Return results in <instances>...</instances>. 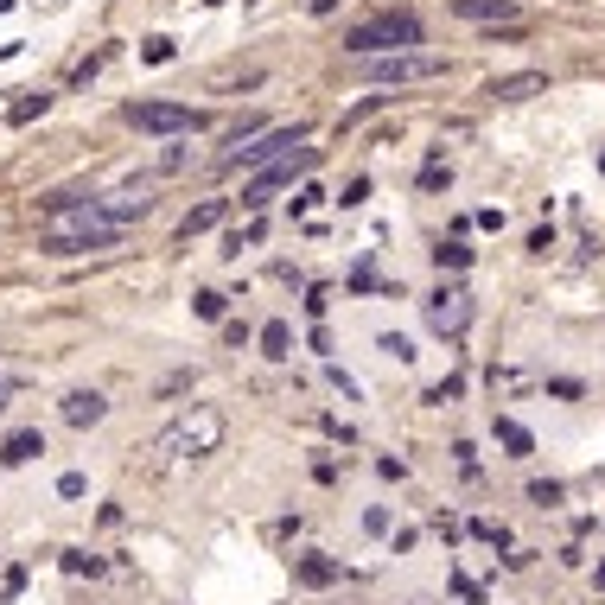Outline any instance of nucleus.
Listing matches in <instances>:
<instances>
[{"instance_id":"nucleus-9","label":"nucleus","mask_w":605,"mask_h":605,"mask_svg":"<svg viewBox=\"0 0 605 605\" xmlns=\"http://www.w3.org/2000/svg\"><path fill=\"white\" fill-rule=\"evenodd\" d=\"M102 414H109V402H102L96 389H71V395H64V421H71V427H96Z\"/></svg>"},{"instance_id":"nucleus-16","label":"nucleus","mask_w":605,"mask_h":605,"mask_svg":"<svg viewBox=\"0 0 605 605\" xmlns=\"http://www.w3.org/2000/svg\"><path fill=\"white\" fill-rule=\"evenodd\" d=\"M211 223H223V204L211 198V204H198L192 217H185V236H198V230H211Z\"/></svg>"},{"instance_id":"nucleus-14","label":"nucleus","mask_w":605,"mask_h":605,"mask_svg":"<svg viewBox=\"0 0 605 605\" xmlns=\"http://www.w3.org/2000/svg\"><path fill=\"white\" fill-rule=\"evenodd\" d=\"M497 440L510 446V459H529V446H535V440H529V427H516V421H497Z\"/></svg>"},{"instance_id":"nucleus-2","label":"nucleus","mask_w":605,"mask_h":605,"mask_svg":"<svg viewBox=\"0 0 605 605\" xmlns=\"http://www.w3.org/2000/svg\"><path fill=\"white\" fill-rule=\"evenodd\" d=\"M223 434H230V421H223V408L211 402H198V408H185L179 421L166 427L160 440H153V472H172V465H192V459H211Z\"/></svg>"},{"instance_id":"nucleus-20","label":"nucleus","mask_w":605,"mask_h":605,"mask_svg":"<svg viewBox=\"0 0 605 605\" xmlns=\"http://www.w3.org/2000/svg\"><path fill=\"white\" fill-rule=\"evenodd\" d=\"M0 408H7V402H0Z\"/></svg>"},{"instance_id":"nucleus-15","label":"nucleus","mask_w":605,"mask_h":605,"mask_svg":"<svg viewBox=\"0 0 605 605\" xmlns=\"http://www.w3.org/2000/svg\"><path fill=\"white\" fill-rule=\"evenodd\" d=\"M262 351H268V357H293V332H287L281 319H274V325H262Z\"/></svg>"},{"instance_id":"nucleus-6","label":"nucleus","mask_w":605,"mask_h":605,"mask_svg":"<svg viewBox=\"0 0 605 605\" xmlns=\"http://www.w3.org/2000/svg\"><path fill=\"white\" fill-rule=\"evenodd\" d=\"M313 166H319V147H293L287 160H274V166L262 172V179H255L249 192H242V204H249V211H262L274 185H293V179H300V172H313Z\"/></svg>"},{"instance_id":"nucleus-3","label":"nucleus","mask_w":605,"mask_h":605,"mask_svg":"<svg viewBox=\"0 0 605 605\" xmlns=\"http://www.w3.org/2000/svg\"><path fill=\"white\" fill-rule=\"evenodd\" d=\"M421 45V20L414 13H376V20H363L344 32V51H357V58H383V51H414Z\"/></svg>"},{"instance_id":"nucleus-11","label":"nucleus","mask_w":605,"mask_h":605,"mask_svg":"<svg viewBox=\"0 0 605 605\" xmlns=\"http://www.w3.org/2000/svg\"><path fill=\"white\" fill-rule=\"evenodd\" d=\"M453 13L459 20H516L510 0H453Z\"/></svg>"},{"instance_id":"nucleus-10","label":"nucleus","mask_w":605,"mask_h":605,"mask_svg":"<svg viewBox=\"0 0 605 605\" xmlns=\"http://www.w3.org/2000/svg\"><path fill=\"white\" fill-rule=\"evenodd\" d=\"M548 90V77L542 71H516V77H497L484 96H497V102H523V96H542Z\"/></svg>"},{"instance_id":"nucleus-7","label":"nucleus","mask_w":605,"mask_h":605,"mask_svg":"<svg viewBox=\"0 0 605 605\" xmlns=\"http://www.w3.org/2000/svg\"><path fill=\"white\" fill-rule=\"evenodd\" d=\"M427 325H434L440 338H459L465 325H472V293L465 287H440L434 300H427Z\"/></svg>"},{"instance_id":"nucleus-18","label":"nucleus","mask_w":605,"mask_h":605,"mask_svg":"<svg viewBox=\"0 0 605 605\" xmlns=\"http://www.w3.org/2000/svg\"><path fill=\"white\" fill-rule=\"evenodd\" d=\"M198 313L204 319H223V293H198Z\"/></svg>"},{"instance_id":"nucleus-8","label":"nucleus","mask_w":605,"mask_h":605,"mask_svg":"<svg viewBox=\"0 0 605 605\" xmlns=\"http://www.w3.org/2000/svg\"><path fill=\"white\" fill-rule=\"evenodd\" d=\"M287 147H300V128H274V134H262V141L236 147L230 160L236 166H268V160H287Z\"/></svg>"},{"instance_id":"nucleus-19","label":"nucleus","mask_w":605,"mask_h":605,"mask_svg":"<svg viewBox=\"0 0 605 605\" xmlns=\"http://www.w3.org/2000/svg\"><path fill=\"white\" fill-rule=\"evenodd\" d=\"M58 491H64V497H83L90 484H83V472H64V478H58Z\"/></svg>"},{"instance_id":"nucleus-4","label":"nucleus","mask_w":605,"mask_h":605,"mask_svg":"<svg viewBox=\"0 0 605 605\" xmlns=\"http://www.w3.org/2000/svg\"><path fill=\"white\" fill-rule=\"evenodd\" d=\"M357 71L370 83H427V77H446V58H434V51H383V58H363Z\"/></svg>"},{"instance_id":"nucleus-13","label":"nucleus","mask_w":605,"mask_h":605,"mask_svg":"<svg viewBox=\"0 0 605 605\" xmlns=\"http://www.w3.org/2000/svg\"><path fill=\"white\" fill-rule=\"evenodd\" d=\"M39 453H45V440L32 434V427H26V434H13L7 446H0V459H7V465H26V459H39Z\"/></svg>"},{"instance_id":"nucleus-1","label":"nucleus","mask_w":605,"mask_h":605,"mask_svg":"<svg viewBox=\"0 0 605 605\" xmlns=\"http://www.w3.org/2000/svg\"><path fill=\"white\" fill-rule=\"evenodd\" d=\"M121 230L128 223H115L109 211H102V198H51V211L39 223V242L45 255H83V249H109V242H121Z\"/></svg>"},{"instance_id":"nucleus-12","label":"nucleus","mask_w":605,"mask_h":605,"mask_svg":"<svg viewBox=\"0 0 605 605\" xmlns=\"http://www.w3.org/2000/svg\"><path fill=\"white\" fill-rule=\"evenodd\" d=\"M332 580H338L332 555H300V586H332Z\"/></svg>"},{"instance_id":"nucleus-5","label":"nucleus","mask_w":605,"mask_h":605,"mask_svg":"<svg viewBox=\"0 0 605 605\" xmlns=\"http://www.w3.org/2000/svg\"><path fill=\"white\" fill-rule=\"evenodd\" d=\"M128 121L147 134H198L204 109H185V102H128Z\"/></svg>"},{"instance_id":"nucleus-17","label":"nucleus","mask_w":605,"mask_h":605,"mask_svg":"<svg viewBox=\"0 0 605 605\" xmlns=\"http://www.w3.org/2000/svg\"><path fill=\"white\" fill-rule=\"evenodd\" d=\"M440 268H465V262H472V249H465V242H440Z\"/></svg>"}]
</instances>
